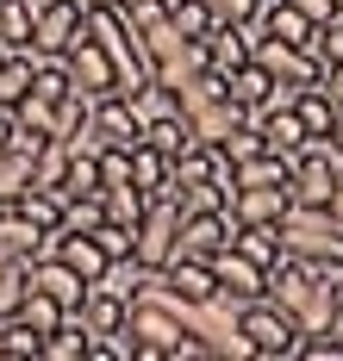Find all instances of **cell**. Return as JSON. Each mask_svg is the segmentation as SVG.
<instances>
[{"label": "cell", "mask_w": 343, "mask_h": 361, "mask_svg": "<svg viewBox=\"0 0 343 361\" xmlns=\"http://www.w3.org/2000/svg\"><path fill=\"white\" fill-rule=\"evenodd\" d=\"M237 330L250 336V349L268 361H294L300 355V318L287 312V305H275V299H250V305H237Z\"/></svg>", "instance_id": "cell-3"}, {"label": "cell", "mask_w": 343, "mask_h": 361, "mask_svg": "<svg viewBox=\"0 0 343 361\" xmlns=\"http://www.w3.org/2000/svg\"><path fill=\"white\" fill-rule=\"evenodd\" d=\"M81 32H88V13L76 0H32V50L38 56H63Z\"/></svg>", "instance_id": "cell-7"}, {"label": "cell", "mask_w": 343, "mask_h": 361, "mask_svg": "<svg viewBox=\"0 0 343 361\" xmlns=\"http://www.w3.org/2000/svg\"><path fill=\"white\" fill-rule=\"evenodd\" d=\"M32 287L50 293V299H56V305L76 318V305H81V293H88V281H81L69 262H56V255H38V262H32Z\"/></svg>", "instance_id": "cell-16"}, {"label": "cell", "mask_w": 343, "mask_h": 361, "mask_svg": "<svg viewBox=\"0 0 343 361\" xmlns=\"http://www.w3.org/2000/svg\"><path fill=\"white\" fill-rule=\"evenodd\" d=\"M0 56H6V50H0Z\"/></svg>", "instance_id": "cell-44"}, {"label": "cell", "mask_w": 343, "mask_h": 361, "mask_svg": "<svg viewBox=\"0 0 343 361\" xmlns=\"http://www.w3.org/2000/svg\"><path fill=\"white\" fill-rule=\"evenodd\" d=\"M200 50H206V69L212 75L243 69V63L256 56V19H250V25H212V37H206Z\"/></svg>", "instance_id": "cell-13"}, {"label": "cell", "mask_w": 343, "mask_h": 361, "mask_svg": "<svg viewBox=\"0 0 343 361\" xmlns=\"http://www.w3.org/2000/svg\"><path fill=\"white\" fill-rule=\"evenodd\" d=\"M294 6H300V13L312 19V25H325V19H337V13H331V0H294Z\"/></svg>", "instance_id": "cell-37"}, {"label": "cell", "mask_w": 343, "mask_h": 361, "mask_svg": "<svg viewBox=\"0 0 343 361\" xmlns=\"http://www.w3.org/2000/svg\"><path fill=\"white\" fill-rule=\"evenodd\" d=\"M0 50H32V0H0Z\"/></svg>", "instance_id": "cell-30"}, {"label": "cell", "mask_w": 343, "mask_h": 361, "mask_svg": "<svg viewBox=\"0 0 343 361\" xmlns=\"http://www.w3.org/2000/svg\"><path fill=\"white\" fill-rule=\"evenodd\" d=\"M312 56H318V63H343V13L312 32Z\"/></svg>", "instance_id": "cell-34"}, {"label": "cell", "mask_w": 343, "mask_h": 361, "mask_svg": "<svg viewBox=\"0 0 343 361\" xmlns=\"http://www.w3.org/2000/svg\"><path fill=\"white\" fill-rule=\"evenodd\" d=\"M38 355H44V336L25 330L19 318H6V361H38Z\"/></svg>", "instance_id": "cell-33"}, {"label": "cell", "mask_w": 343, "mask_h": 361, "mask_svg": "<svg viewBox=\"0 0 343 361\" xmlns=\"http://www.w3.org/2000/svg\"><path fill=\"white\" fill-rule=\"evenodd\" d=\"M331 13H343V0H331Z\"/></svg>", "instance_id": "cell-42"}, {"label": "cell", "mask_w": 343, "mask_h": 361, "mask_svg": "<svg viewBox=\"0 0 343 361\" xmlns=\"http://www.w3.org/2000/svg\"><path fill=\"white\" fill-rule=\"evenodd\" d=\"M32 156H38V144H25V137L13 131V144L0 149V206H13V200L32 187Z\"/></svg>", "instance_id": "cell-19"}, {"label": "cell", "mask_w": 343, "mask_h": 361, "mask_svg": "<svg viewBox=\"0 0 343 361\" xmlns=\"http://www.w3.org/2000/svg\"><path fill=\"white\" fill-rule=\"evenodd\" d=\"M231 212H237V224H281L294 212V187H237Z\"/></svg>", "instance_id": "cell-14"}, {"label": "cell", "mask_w": 343, "mask_h": 361, "mask_svg": "<svg viewBox=\"0 0 343 361\" xmlns=\"http://www.w3.org/2000/svg\"><path fill=\"white\" fill-rule=\"evenodd\" d=\"M312 87L331 100V106H343V63H318V75H312Z\"/></svg>", "instance_id": "cell-36"}, {"label": "cell", "mask_w": 343, "mask_h": 361, "mask_svg": "<svg viewBox=\"0 0 343 361\" xmlns=\"http://www.w3.org/2000/svg\"><path fill=\"white\" fill-rule=\"evenodd\" d=\"M275 231H281V250L294 255V262H306L312 274H325V281L343 274V224L325 206H294Z\"/></svg>", "instance_id": "cell-2"}, {"label": "cell", "mask_w": 343, "mask_h": 361, "mask_svg": "<svg viewBox=\"0 0 343 361\" xmlns=\"http://www.w3.org/2000/svg\"><path fill=\"white\" fill-rule=\"evenodd\" d=\"M50 255H56V262H69L88 287L113 268V255L100 250V237H94V231H56V237H50Z\"/></svg>", "instance_id": "cell-11"}, {"label": "cell", "mask_w": 343, "mask_h": 361, "mask_svg": "<svg viewBox=\"0 0 343 361\" xmlns=\"http://www.w3.org/2000/svg\"><path fill=\"white\" fill-rule=\"evenodd\" d=\"M256 125H263V144H268V149H287V156H294V149L306 144V125H300V112H294V106L256 112Z\"/></svg>", "instance_id": "cell-22"}, {"label": "cell", "mask_w": 343, "mask_h": 361, "mask_svg": "<svg viewBox=\"0 0 343 361\" xmlns=\"http://www.w3.org/2000/svg\"><path fill=\"white\" fill-rule=\"evenodd\" d=\"M13 318H19L25 330H38V336H50L56 324H69V312H63V305H56L50 293H38V287H25V299L13 305Z\"/></svg>", "instance_id": "cell-23"}, {"label": "cell", "mask_w": 343, "mask_h": 361, "mask_svg": "<svg viewBox=\"0 0 343 361\" xmlns=\"http://www.w3.org/2000/svg\"><path fill=\"white\" fill-rule=\"evenodd\" d=\"M81 13H107V6H125V0H76Z\"/></svg>", "instance_id": "cell-39"}, {"label": "cell", "mask_w": 343, "mask_h": 361, "mask_svg": "<svg viewBox=\"0 0 343 361\" xmlns=\"http://www.w3.org/2000/svg\"><path fill=\"white\" fill-rule=\"evenodd\" d=\"M268 94H275V75H268L256 56H250L243 69H231V75H225V100H231V106H243L250 118L268 106Z\"/></svg>", "instance_id": "cell-18"}, {"label": "cell", "mask_w": 343, "mask_h": 361, "mask_svg": "<svg viewBox=\"0 0 343 361\" xmlns=\"http://www.w3.org/2000/svg\"><path fill=\"white\" fill-rule=\"evenodd\" d=\"M6 268H13V255H0V281H6Z\"/></svg>", "instance_id": "cell-41"}, {"label": "cell", "mask_w": 343, "mask_h": 361, "mask_svg": "<svg viewBox=\"0 0 343 361\" xmlns=\"http://www.w3.org/2000/svg\"><path fill=\"white\" fill-rule=\"evenodd\" d=\"M325 212L343 224V169H337V180H331V200H325Z\"/></svg>", "instance_id": "cell-38"}, {"label": "cell", "mask_w": 343, "mask_h": 361, "mask_svg": "<svg viewBox=\"0 0 343 361\" xmlns=\"http://www.w3.org/2000/svg\"><path fill=\"white\" fill-rule=\"evenodd\" d=\"M212 149H225L231 162H250V156H256V149H268V144H263V125H256V118H237V125H231Z\"/></svg>", "instance_id": "cell-31"}, {"label": "cell", "mask_w": 343, "mask_h": 361, "mask_svg": "<svg viewBox=\"0 0 343 361\" xmlns=\"http://www.w3.org/2000/svg\"><path fill=\"white\" fill-rule=\"evenodd\" d=\"M50 237H56V231L32 224L19 206H0V255H13V262H38V255H50Z\"/></svg>", "instance_id": "cell-12"}, {"label": "cell", "mask_w": 343, "mask_h": 361, "mask_svg": "<svg viewBox=\"0 0 343 361\" xmlns=\"http://www.w3.org/2000/svg\"><path fill=\"white\" fill-rule=\"evenodd\" d=\"M119 13H125V25H131V32L144 37V32H156V25L169 19V0H125Z\"/></svg>", "instance_id": "cell-32"}, {"label": "cell", "mask_w": 343, "mask_h": 361, "mask_svg": "<svg viewBox=\"0 0 343 361\" xmlns=\"http://www.w3.org/2000/svg\"><path fill=\"white\" fill-rule=\"evenodd\" d=\"M256 63H263L275 81H294V87H306L312 75H318V56L306 50V44H281V37L256 32Z\"/></svg>", "instance_id": "cell-10"}, {"label": "cell", "mask_w": 343, "mask_h": 361, "mask_svg": "<svg viewBox=\"0 0 343 361\" xmlns=\"http://www.w3.org/2000/svg\"><path fill=\"white\" fill-rule=\"evenodd\" d=\"M32 69H38V50H6L0 56V106L6 112L32 94Z\"/></svg>", "instance_id": "cell-20"}, {"label": "cell", "mask_w": 343, "mask_h": 361, "mask_svg": "<svg viewBox=\"0 0 343 361\" xmlns=\"http://www.w3.org/2000/svg\"><path fill=\"white\" fill-rule=\"evenodd\" d=\"M63 193H100V149L76 144L69 137V175H63Z\"/></svg>", "instance_id": "cell-27"}, {"label": "cell", "mask_w": 343, "mask_h": 361, "mask_svg": "<svg viewBox=\"0 0 343 361\" xmlns=\"http://www.w3.org/2000/svg\"><path fill=\"white\" fill-rule=\"evenodd\" d=\"M125 330H131V343H138V361H200L206 355V343L193 336L150 287L131 299V312H125Z\"/></svg>", "instance_id": "cell-1"}, {"label": "cell", "mask_w": 343, "mask_h": 361, "mask_svg": "<svg viewBox=\"0 0 343 361\" xmlns=\"http://www.w3.org/2000/svg\"><path fill=\"white\" fill-rule=\"evenodd\" d=\"M63 75H69V87H76V94H88V100H107V94H119L113 56H107V50H100L88 32H81L69 50H63Z\"/></svg>", "instance_id": "cell-8"}, {"label": "cell", "mask_w": 343, "mask_h": 361, "mask_svg": "<svg viewBox=\"0 0 343 361\" xmlns=\"http://www.w3.org/2000/svg\"><path fill=\"white\" fill-rule=\"evenodd\" d=\"M169 169H175V162H169L162 149H150V144H138V149H131V187H138L144 200L169 193Z\"/></svg>", "instance_id": "cell-21"}, {"label": "cell", "mask_w": 343, "mask_h": 361, "mask_svg": "<svg viewBox=\"0 0 343 361\" xmlns=\"http://www.w3.org/2000/svg\"><path fill=\"white\" fill-rule=\"evenodd\" d=\"M337 299H343V274H337Z\"/></svg>", "instance_id": "cell-43"}, {"label": "cell", "mask_w": 343, "mask_h": 361, "mask_svg": "<svg viewBox=\"0 0 343 361\" xmlns=\"http://www.w3.org/2000/svg\"><path fill=\"white\" fill-rule=\"evenodd\" d=\"M212 281H219V305H250V299H268V268H256L250 255H237V250H225V255H212Z\"/></svg>", "instance_id": "cell-9"}, {"label": "cell", "mask_w": 343, "mask_h": 361, "mask_svg": "<svg viewBox=\"0 0 343 361\" xmlns=\"http://www.w3.org/2000/svg\"><path fill=\"white\" fill-rule=\"evenodd\" d=\"M125 312H131V299L113 293L107 281H94V287L81 293V305H76V318L88 324V336H113V330L125 324Z\"/></svg>", "instance_id": "cell-15"}, {"label": "cell", "mask_w": 343, "mask_h": 361, "mask_svg": "<svg viewBox=\"0 0 343 361\" xmlns=\"http://www.w3.org/2000/svg\"><path fill=\"white\" fill-rule=\"evenodd\" d=\"M63 175H69V137H44L38 156H32V187H56L63 193Z\"/></svg>", "instance_id": "cell-26"}, {"label": "cell", "mask_w": 343, "mask_h": 361, "mask_svg": "<svg viewBox=\"0 0 343 361\" xmlns=\"http://www.w3.org/2000/svg\"><path fill=\"white\" fill-rule=\"evenodd\" d=\"M294 112H300V125H306V137H331V118H337V106L306 81L300 94H294Z\"/></svg>", "instance_id": "cell-29"}, {"label": "cell", "mask_w": 343, "mask_h": 361, "mask_svg": "<svg viewBox=\"0 0 343 361\" xmlns=\"http://www.w3.org/2000/svg\"><path fill=\"white\" fill-rule=\"evenodd\" d=\"M144 144H150V149H162V156L175 162V156H188V149L200 144V137H193V118H188L181 106H175V112H156V118H144Z\"/></svg>", "instance_id": "cell-17"}, {"label": "cell", "mask_w": 343, "mask_h": 361, "mask_svg": "<svg viewBox=\"0 0 343 361\" xmlns=\"http://www.w3.org/2000/svg\"><path fill=\"white\" fill-rule=\"evenodd\" d=\"M88 349H94L88 324H81V318H69V324H56L50 336H44V355H38V361H88Z\"/></svg>", "instance_id": "cell-25"}, {"label": "cell", "mask_w": 343, "mask_h": 361, "mask_svg": "<svg viewBox=\"0 0 343 361\" xmlns=\"http://www.w3.org/2000/svg\"><path fill=\"white\" fill-rule=\"evenodd\" d=\"M331 149H343V106H337V118H331Z\"/></svg>", "instance_id": "cell-40"}, {"label": "cell", "mask_w": 343, "mask_h": 361, "mask_svg": "<svg viewBox=\"0 0 343 361\" xmlns=\"http://www.w3.org/2000/svg\"><path fill=\"white\" fill-rule=\"evenodd\" d=\"M169 25H175L181 37H193V44H206L219 19H212V6H206V0H169Z\"/></svg>", "instance_id": "cell-28"}, {"label": "cell", "mask_w": 343, "mask_h": 361, "mask_svg": "<svg viewBox=\"0 0 343 361\" xmlns=\"http://www.w3.org/2000/svg\"><path fill=\"white\" fill-rule=\"evenodd\" d=\"M76 144H94V149H138V144H144V112L131 106L125 94H107V100H94L88 125L76 131Z\"/></svg>", "instance_id": "cell-4"}, {"label": "cell", "mask_w": 343, "mask_h": 361, "mask_svg": "<svg viewBox=\"0 0 343 361\" xmlns=\"http://www.w3.org/2000/svg\"><path fill=\"white\" fill-rule=\"evenodd\" d=\"M231 250L237 255H250V262H256V268H275V262H281V231H275V224H237V243H231Z\"/></svg>", "instance_id": "cell-24"}, {"label": "cell", "mask_w": 343, "mask_h": 361, "mask_svg": "<svg viewBox=\"0 0 343 361\" xmlns=\"http://www.w3.org/2000/svg\"><path fill=\"white\" fill-rule=\"evenodd\" d=\"M206 6H212L219 25H250V19L263 13V0H206Z\"/></svg>", "instance_id": "cell-35"}, {"label": "cell", "mask_w": 343, "mask_h": 361, "mask_svg": "<svg viewBox=\"0 0 343 361\" xmlns=\"http://www.w3.org/2000/svg\"><path fill=\"white\" fill-rule=\"evenodd\" d=\"M175 237H181V200H175V193L144 200V218H138V243H131V255H138L150 274H162L169 255H175Z\"/></svg>", "instance_id": "cell-5"}, {"label": "cell", "mask_w": 343, "mask_h": 361, "mask_svg": "<svg viewBox=\"0 0 343 361\" xmlns=\"http://www.w3.org/2000/svg\"><path fill=\"white\" fill-rule=\"evenodd\" d=\"M237 243V212L231 206H200V212H181V237H175V255H193V262H212Z\"/></svg>", "instance_id": "cell-6"}]
</instances>
